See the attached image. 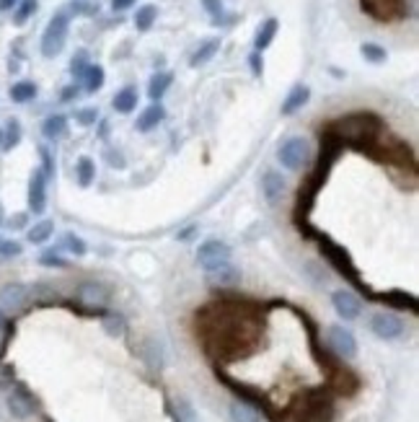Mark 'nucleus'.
<instances>
[{"label": "nucleus", "mask_w": 419, "mask_h": 422, "mask_svg": "<svg viewBox=\"0 0 419 422\" xmlns=\"http://www.w3.org/2000/svg\"><path fill=\"white\" fill-rule=\"evenodd\" d=\"M383 119L372 112H355L347 117L334 119L331 125H326V132H331L334 138L342 140V145H349L355 151H372V145L378 140V135L383 132Z\"/></svg>", "instance_id": "nucleus-1"}, {"label": "nucleus", "mask_w": 419, "mask_h": 422, "mask_svg": "<svg viewBox=\"0 0 419 422\" xmlns=\"http://www.w3.org/2000/svg\"><path fill=\"white\" fill-rule=\"evenodd\" d=\"M68 34H70V13L58 11L45 26V34H42V42H39L42 55L45 58H58L60 52L65 49Z\"/></svg>", "instance_id": "nucleus-2"}, {"label": "nucleus", "mask_w": 419, "mask_h": 422, "mask_svg": "<svg viewBox=\"0 0 419 422\" xmlns=\"http://www.w3.org/2000/svg\"><path fill=\"white\" fill-rule=\"evenodd\" d=\"M318 249H321V254H324V259L334 267L337 272H342L344 277H347L349 282H355V285H360V288H365V282H362L360 272H357V267H355V262H352V257L347 254V249L339 247V244H334L331 238H326V236H321L318 238Z\"/></svg>", "instance_id": "nucleus-3"}, {"label": "nucleus", "mask_w": 419, "mask_h": 422, "mask_svg": "<svg viewBox=\"0 0 419 422\" xmlns=\"http://www.w3.org/2000/svg\"><path fill=\"white\" fill-rule=\"evenodd\" d=\"M277 158L288 171H303L311 161V145H308L305 138H298V135L288 138L277 148Z\"/></svg>", "instance_id": "nucleus-4"}, {"label": "nucleus", "mask_w": 419, "mask_h": 422, "mask_svg": "<svg viewBox=\"0 0 419 422\" xmlns=\"http://www.w3.org/2000/svg\"><path fill=\"white\" fill-rule=\"evenodd\" d=\"M197 262L205 272L220 270L225 264H231V247L225 241H220V238H207V241L199 244Z\"/></svg>", "instance_id": "nucleus-5"}, {"label": "nucleus", "mask_w": 419, "mask_h": 422, "mask_svg": "<svg viewBox=\"0 0 419 422\" xmlns=\"http://www.w3.org/2000/svg\"><path fill=\"white\" fill-rule=\"evenodd\" d=\"M5 404H8V412H11L16 420H29L36 412V407H39V401H36V397L29 391L26 384H13L11 391H8Z\"/></svg>", "instance_id": "nucleus-6"}, {"label": "nucleus", "mask_w": 419, "mask_h": 422, "mask_svg": "<svg viewBox=\"0 0 419 422\" xmlns=\"http://www.w3.org/2000/svg\"><path fill=\"white\" fill-rule=\"evenodd\" d=\"M404 319L391 314V311H378L375 316L370 319V332L378 337V340H398L401 334H404Z\"/></svg>", "instance_id": "nucleus-7"}, {"label": "nucleus", "mask_w": 419, "mask_h": 422, "mask_svg": "<svg viewBox=\"0 0 419 422\" xmlns=\"http://www.w3.org/2000/svg\"><path fill=\"white\" fill-rule=\"evenodd\" d=\"M326 345L337 352L339 358H344V360H352L357 355V340H355V334L349 329L339 327V324L326 329Z\"/></svg>", "instance_id": "nucleus-8"}, {"label": "nucleus", "mask_w": 419, "mask_h": 422, "mask_svg": "<svg viewBox=\"0 0 419 422\" xmlns=\"http://www.w3.org/2000/svg\"><path fill=\"white\" fill-rule=\"evenodd\" d=\"M331 306L339 314V319H344V321H355L362 314V301L352 290H344V288L331 293Z\"/></svg>", "instance_id": "nucleus-9"}, {"label": "nucleus", "mask_w": 419, "mask_h": 422, "mask_svg": "<svg viewBox=\"0 0 419 422\" xmlns=\"http://www.w3.org/2000/svg\"><path fill=\"white\" fill-rule=\"evenodd\" d=\"M29 210L34 215H42L47 210V176L42 169H34L29 179Z\"/></svg>", "instance_id": "nucleus-10"}, {"label": "nucleus", "mask_w": 419, "mask_h": 422, "mask_svg": "<svg viewBox=\"0 0 419 422\" xmlns=\"http://www.w3.org/2000/svg\"><path fill=\"white\" fill-rule=\"evenodd\" d=\"M29 298H31V290L23 282H8L0 288V303L8 311H21L29 303Z\"/></svg>", "instance_id": "nucleus-11"}, {"label": "nucleus", "mask_w": 419, "mask_h": 422, "mask_svg": "<svg viewBox=\"0 0 419 422\" xmlns=\"http://www.w3.org/2000/svg\"><path fill=\"white\" fill-rule=\"evenodd\" d=\"M78 298L88 308H101V306L109 303V288L101 285V282H83L78 288Z\"/></svg>", "instance_id": "nucleus-12"}, {"label": "nucleus", "mask_w": 419, "mask_h": 422, "mask_svg": "<svg viewBox=\"0 0 419 422\" xmlns=\"http://www.w3.org/2000/svg\"><path fill=\"white\" fill-rule=\"evenodd\" d=\"M308 99H311V88H308L305 83H295L290 91H288V96H285V101H282V106H279V112H282L285 117H290V114L301 112L303 106L308 104Z\"/></svg>", "instance_id": "nucleus-13"}, {"label": "nucleus", "mask_w": 419, "mask_h": 422, "mask_svg": "<svg viewBox=\"0 0 419 422\" xmlns=\"http://www.w3.org/2000/svg\"><path fill=\"white\" fill-rule=\"evenodd\" d=\"M163 119H166V109H163V104L161 101H153L148 109L140 112L135 127H138V132H151V129H155L158 125H161Z\"/></svg>", "instance_id": "nucleus-14"}, {"label": "nucleus", "mask_w": 419, "mask_h": 422, "mask_svg": "<svg viewBox=\"0 0 419 422\" xmlns=\"http://www.w3.org/2000/svg\"><path fill=\"white\" fill-rule=\"evenodd\" d=\"M285 189H288V184H285L282 174H277V171H267L264 174V179H262V192H264L269 205H277L279 199H282V195H285Z\"/></svg>", "instance_id": "nucleus-15"}, {"label": "nucleus", "mask_w": 419, "mask_h": 422, "mask_svg": "<svg viewBox=\"0 0 419 422\" xmlns=\"http://www.w3.org/2000/svg\"><path fill=\"white\" fill-rule=\"evenodd\" d=\"M171 83H174V73L171 71H158L151 75V81H148V96H151V101H161L166 91L171 88Z\"/></svg>", "instance_id": "nucleus-16"}, {"label": "nucleus", "mask_w": 419, "mask_h": 422, "mask_svg": "<svg viewBox=\"0 0 419 422\" xmlns=\"http://www.w3.org/2000/svg\"><path fill=\"white\" fill-rule=\"evenodd\" d=\"M277 29H279L277 18H267V21H262L259 29H256V36H254V52H264V49L275 42Z\"/></svg>", "instance_id": "nucleus-17"}, {"label": "nucleus", "mask_w": 419, "mask_h": 422, "mask_svg": "<svg viewBox=\"0 0 419 422\" xmlns=\"http://www.w3.org/2000/svg\"><path fill=\"white\" fill-rule=\"evenodd\" d=\"M220 52V39L218 36H212V39H205L197 49H194V55L189 58V65L192 68H199V65H207L210 60L215 58Z\"/></svg>", "instance_id": "nucleus-18"}, {"label": "nucleus", "mask_w": 419, "mask_h": 422, "mask_svg": "<svg viewBox=\"0 0 419 422\" xmlns=\"http://www.w3.org/2000/svg\"><path fill=\"white\" fill-rule=\"evenodd\" d=\"M42 135L47 140H60L68 135V117L65 114H49V117L42 122Z\"/></svg>", "instance_id": "nucleus-19"}, {"label": "nucleus", "mask_w": 419, "mask_h": 422, "mask_svg": "<svg viewBox=\"0 0 419 422\" xmlns=\"http://www.w3.org/2000/svg\"><path fill=\"white\" fill-rule=\"evenodd\" d=\"M112 106H114V112H119V114L135 112V106H138V88L135 86H125L122 91H116L114 99H112Z\"/></svg>", "instance_id": "nucleus-20"}, {"label": "nucleus", "mask_w": 419, "mask_h": 422, "mask_svg": "<svg viewBox=\"0 0 419 422\" xmlns=\"http://www.w3.org/2000/svg\"><path fill=\"white\" fill-rule=\"evenodd\" d=\"M106 81V73L101 65H88V71L83 73V78L78 83L83 86V91L86 94H96V91H101V86Z\"/></svg>", "instance_id": "nucleus-21"}, {"label": "nucleus", "mask_w": 419, "mask_h": 422, "mask_svg": "<svg viewBox=\"0 0 419 422\" xmlns=\"http://www.w3.org/2000/svg\"><path fill=\"white\" fill-rule=\"evenodd\" d=\"M36 94H39V88H36L34 81H18L11 86V101L13 104H29V101H34Z\"/></svg>", "instance_id": "nucleus-22"}, {"label": "nucleus", "mask_w": 419, "mask_h": 422, "mask_svg": "<svg viewBox=\"0 0 419 422\" xmlns=\"http://www.w3.org/2000/svg\"><path fill=\"white\" fill-rule=\"evenodd\" d=\"M140 358H142L145 363L151 365L153 371L163 368V352H161V345H158L155 340H145V342H142V347H140Z\"/></svg>", "instance_id": "nucleus-23"}, {"label": "nucleus", "mask_w": 419, "mask_h": 422, "mask_svg": "<svg viewBox=\"0 0 419 422\" xmlns=\"http://www.w3.org/2000/svg\"><path fill=\"white\" fill-rule=\"evenodd\" d=\"M381 301H385V303L394 306V308H409V311H417V298L404 293V290H388V293L381 295Z\"/></svg>", "instance_id": "nucleus-24"}, {"label": "nucleus", "mask_w": 419, "mask_h": 422, "mask_svg": "<svg viewBox=\"0 0 419 422\" xmlns=\"http://www.w3.org/2000/svg\"><path fill=\"white\" fill-rule=\"evenodd\" d=\"M75 179H78V184L83 189L93 184V179H96V164H93L88 156L78 158V164H75Z\"/></svg>", "instance_id": "nucleus-25"}, {"label": "nucleus", "mask_w": 419, "mask_h": 422, "mask_svg": "<svg viewBox=\"0 0 419 422\" xmlns=\"http://www.w3.org/2000/svg\"><path fill=\"white\" fill-rule=\"evenodd\" d=\"M155 18H158V8H155L153 3L140 5L138 13H135V26H138V32H151L153 24H155Z\"/></svg>", "instance_id": "nucleus-26"}, {"label": "nucleus", "mask_w": 419, "mask_h": 422, "mask_svg": "<svg viewBox=\"0 0 419 422\" xmlns=\"http://www.w3.org/2000/svg\"><path fill=\"white\" fill-rule=\"evenodd\" d=\"M52 234H55V223H52V221H39V223H34L31 228H29L26 238H29L34 247H39V244L49 241V238H52Z\"/></svg>", "instance_id": "nucleus-27"}, {"label": "nucleus", "mask_w": 419, "mask_h": 422, "mask_svg": "<svg viewBox=\"0 0 419 422\" xmlns=\"http://www.w3.org/2000/svg\"><path fill=\"white\" fill-rule=\"evenodd\" d=\"M207 280L212 285H236V282L241 280V272L236 270V267H231V264H225L220 270L207 272Z\"/></svg>", "instance_id": "nucleus-28"}, {"label": "nucleus", "mask_w": 419, "mask_h": 422, "mask_svg": "<svg viewBox=\"0 0 419 422\" xmlns=\"http://www.w3.org/2000/svg\"><path fill=\"white\" fill-rule=\"evenodd\" d=\"M231 420L233 422H259V412H256L249 401H233Z\"/></svg>", "instance_id": "nucleus-29"}, {"label": "nucleus", "mask_w": 419, "mask_h": 422, "mask_svg": "<svg viewBox=\"0 0 419 422\" xmlns=\"http://www.w3.org/2000/svg\"><path fill=\"white\" fill-rule=\"evenodd\" d=\"M18 142H21V122L8 119V125L3 129V151H13Z\"/></svg>", "instance_id": "nucleus-30"}, {"label": "nucleus", "mask_w": 419, "mask_h": 422, "mask_svg": "<svg viewBox=\"0 0 419 422\" xmlns=\"http://www.w3.org/2000/svg\"><path fill=\"white\" fill-rule=\"evenodd\" d=\"M36 5H39V0H18V5H16V13H13V24L16 26H23L31 16L36 13Z\"/></svg>", "instance_id": "nucleus-31"}, {"label": "nucleus", "mask_w": 419, "mask_h": 422, "mask_svg": "<svg viewBox=\"0 0 419 422\" xmlns=\"http://www.w3.org/2000/svg\"><path fill=\"white\" fill-rule=\"evenodd\" d=\"M174 420L176 422H197V412L184 397L174 399Z\"/></svg>", "instance_id": "nucleus-32"}, {"label": "nucleus", "mask_w": 419, "mask_h": 422, "mask_svg": "<svg viewBox=\"0 0 419 422\" xmlns=\"http://www.w3.org/2000/svg\"><path fill=\"white\" fill-rule=\"evenodd\" d=\"M362 58L368 60V62H372V65H381V62H385V58H388V52H385L381 45H375V42H365L360 47Z\"/></svg>", "instance_id": "nucleus-33"}, {"label": "nucleus", "mask_w": 419, "mask_h": 422, "mask_svg": "<svg viewBox=\"0 0 419 422\" xmlns=\"http://www.w3.org/2000/svg\"><path fill=\"white\" fill-rule=\"evenodd\" d=\"M104 332L109 337H122L127 332V324H125V316L119 314H106L104 316Z\"/></svg>", "instance_id": "nucleus-34"}, {"label": "nucleus", "mask_w": 419, "mask_h": 422, "mask_svg": "<svg viewBox=\"0 0 419 422\" xmlns=\"http://www.w3.org/2000/svg\"><path fill=\"white\" fill-rule=\"evenodd\" d=\"M88 65H91V62H88V52H86V49H78V52L73 55V60H70V73H73V78L81 81L83 73L88 71Z\"/></svg>", "instance_id": "nucleus-35"}, {"label": "nucleus", "mask_w": 419, "mask_h": 422, "mask_svg": "<svg viewBox=\"0 0 419 422\" xmlns=\"http://www.w3.org/2000/svg\"><path fill=\"white\" fill-rule=\"evenodd\" d=\"M65 249H68L70 254H75V257H83L86 251H88V247H86V241H83L81 236H75V234H65Z\"/></svg>", "instance_id": "nucleus-36"}, {"label": "nucleus", "mask_w": 419, "mask_h": 422, "mask_svg": "<svg viewBox=\"0 0 419 422\" xmlns=\"http://www.w3.org/2000/svg\"><path fill=\"white\" fill-rule=\"evenodd\" d=\"M75 122L81 125V127H91L99 122V109L96 106H86V109H78L75 112Z\"/></svg>", "instance_id": "nucleus-37"}, {"label": "nucleus", "mask_w": 419, "mask_h": 422, "mask_svg": "<svg viewBox=\"0 0 419 422\" xmlns=\"http://www.w3.org/2000/svg\"><path fill=\"white\" fill-rule=\"evenodd\" d=\"M39 156H42V171H45L47 182L55 176V158H52V153H49V148H45V145H39Z\"/></svg>", "instance_id": "nucleus-38"}, {"label": "nucleus", "mask_w": 419, "mask_h": 422, "mask_svg": "<svg viewBox=\"0 0 419 422\" xmlns=\"http://www.w3.org/2000/svg\"><path fill=\"white\" fill-rule=\"evenodd\" d=\"M70 13H75V16H96V13H99V5L86 3V0H73V3H70Z\"/></svg>", "instance_id": "nucleus-39"}, {"label": "nucleus", "mask_w": 419, "mask_h": 422, "mask_svg": "<svg viewBox=\"0 0 419 422\" xmlns=\"http://www.w3.org/2000/svg\"><path fill=\"white\" fill-rule=\"evenodd\" d=\"M39 264H45V267H65L68 262L60 257L55 249H49V251H45V254L39 257Z\"/></svg>", "instance_id": "nucleus-40"}, {"label": "nucleus", "mask_w": 419, "mask_h": 422, "mask_svg": "<svg viewBox=\"0 0 419 422\" xmlns=\"http://www.w3.org/2000/svg\"><path fill=\"white\" fill-rule=\"evenodd\" d=\"M21 254V244L11 241V238H3L0 241V257H18Z\"/></svg>", "instance_id": "nucleus-41"}, {"label": "nucleus", "mask_w": 419, "mask_h": 422, "mask_svg": "<svg viewBox=\"0 0 419 422\" xmlns=\"http://www.w3.org/2000/svg\"><path fill=\"white\" fill-rule=\"evenodd\" d=\"M249 68L254 73L256 78H262V73H264V60H262V52H251L249 55Z\"/></svg>", "instance_id": "nucleus-42"}, {"label": "nucleus", "mask_w": 419, "mask_h": 422, "mask_svg": "<svg viewBox=\"0 0 419 422\" xmlns=\"http://www.w3.org/2000/svg\"><path fill=\"white\" fill-rule=\"evenodd\" d=\"M13 386V365H0V388Z\"/></svg>", "instance_id": "nucleus-43"}, {"label": "nucleus", "mask_w": 419, "mask_h": 422, "mask_svg": "<svg viewBox=\"0 0 419 422\" xmlns=\"http://www.w3.org/2000/svg\"><path fill=\"white\" fill-rule=\"evenodd\" d=\"M202 5H205V11H207L212 18L223 16V0H202Z\"/></svg>", "instance_id": "nucleus-44"}, {"label": "nucleus", "mask_w": 419, "mask_h": 422, "mask_svg": "<svg viewBox=\"0 0 419 422\" xmlns=\"http://www.w3.org/2000/svg\"><path fill=\"white\" fill-rule=\"evenodd\" d=\"M78 91H81V88H78V83H70V86H65V88H62V94H60V101H73V99L78 96Z\"/></svg>", "instance_id": "nucleus-45"}, {"label": "nucleus", "mask_w": 419, "mask_h": 422, "mask_svg": "<svg viewBox=\"0 0 419 422\" xmlns=\"http://www.w3.org/2000/svg\"><path fill=\"white\" fill-rule=\"evenodd\" d=\"M138 0H112V8H114L116 13H122V11H127V8H132Z\"/></svg>", "instance_id": "nucleus-46"}, {"label": "nucleus", "mask_w": 419, "mask_h": 422, "mask_svg": "<svg viewBox=\"0 0 419 422\" xmlns=\"http://www.w3.org/2000/svg\"><path fill=\"white\" fill-rule=\"evenodd\" d=\"M109 164H112V166H116V169H125V158H122L119 153L109 151Z\"/></svg>", "instance_id": "nucleus-47"}, {"label": "nucleus", "mask_w": 419, "mask_h": 422, "mask_svg": "<svg viewBox=\"0 0 419 422\" xmlns=\"http://www.w3.org/2000/svg\"><path fill=\"white\" fill-rule=\"evenodd\" d=\"M11 228H23V225H26V215H23V212H18V215H13L11 218Z\"/></svg>", "instance_id": "nucleus-48"}, {"label": "nucleus", "mask_w": 419, "mask_h": 422, "mask_svg": "<svg viewBox=\"0 0 419 422\" xmlns=\"http://www.w3.org/2000/svg\"><path fill=\"white\" fill-rule=\"evenodd\" d=\"M18 5V0H0V11H13Z\"/></svg>", "instance_id": "nucleus-49"}, {"label": "nucleus", "mask_w": 419, "mask_h": 422, "mask_svg": "<svg viewBox=\"0 0 419 422\" xmlns=\"http://www.w3.org/2000/svg\"><path fill=\"white\" fill-rule=\"evenodd\" d=\"M5 327V314H3V311H0V329Z\"/></svg>", "instance_id": "nucleus-50"}, {"label": "nucleus", "mask_w": 419, "mask_h": 422, "mask_svg": "<svg viewBox=\"0 0 419 422\" xmlns=\"http://www.w3.org/2000/svg\"><path fill=\"white\" fill-rule=\"evenodd\" d=\"M0 148H3V129H0Z\"/></svg>", "instance_id": "nucleus-51"}, {"label": "nucleus", "mask_w": 419, "mask_h": 422, "mask_svg": "<svg viewBox=\"0 0 419 422\" xmlns=\"http://www.w3.org/2000/svg\"><path fill=\"white\" fill-rule=\"evenodd\" d=\"M0 223H3V215H0Z\"/></svg>", "instance_id": "nucleus-52"}]
</instances>
